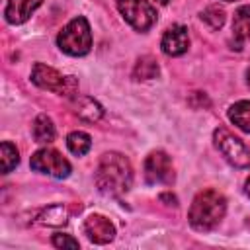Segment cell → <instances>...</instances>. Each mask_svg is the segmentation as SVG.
Masks as SVG:
<instances>
[{
    "mask_svg": "<svg viewBox=\"0 0 250 250\" xmlns=\"http://www.w3.org/2000/svg\"><path fill=\"white\" fill-rule=\"evenodd\" d=\"M133 170L129 160L119 152H107L100 158L96 170V186L102 193L121 195L131 188Z\"/></svg>",
    "mask_w": 250,
    "mask_h": 250,
    "instance_id": "cell-1",
    "label": "cell"
},
{
    "mask_svg": "<svg viewBox=\"0 0 250 250\" xmlns=\"http://www.w3.org/2000/svg\"><path fill=\"white\" fill-rule=\"evenodd\" d=\"M225 211H227V199L223 197V193H219L217 189H203L193 197L188 219L195 230L205 232L221 223Z\"/></svg>",
    "mask_w": 250,
    "mask_h": 250,
    "instance_id": "cell-2",
    "label": "cell"
},
{
    "mask_svg": "<svg viewBox=\"0 0 250 250\" xmlns=\"http://www.w3.org/2000/svg\"><path fill=\"white\" fill-rule=\"evenodd\" d=\"M57 43L66 55H72V57L86 55L92 47V31H90L86 18L78 16V18L70 20L59 33Z\"/></svg>",
    "mask_w": 250,
    "mask_h": 250,
    "instance_id": "cell-3",
    "label": "cell"
},
{
    "mask_svg": "<svg viewBox=\"0 0 250 250\" xmlns=\"http://www.w3.org/2000/svg\"><path fill=\"white\" fill-rule=\"evenodd\" d=\"M31 80L39 88L49 90V92H57L61 96H72L76 92V86H78L74 76H62L61 72H57L55 68H51V66H47L43 62H37L33 66Z\"/></svg>",
    "mask_w": 250,
    "mask_h": 250,
    "instance_id": "cell-4",
    "label": "cell"
},
{
    "mask_svg": "<svg viewBox=\"0 0 250 250\" xmlns=\"http://www.w3.org/2000/svg\"><path fill=\"white\" fill-rule=\"evenodd\" d=\"M213 139H215V145L217 148L221 150V154L236 168H248L250 166V150L246 148V145L234 137L229 129L225 127H217L215 133H213Z\"/></svg>",
    "mask_w": 250,
    "mask_h": 250,
    "instance_id": "cell-5",
    "label": "cell"
},
{
    "mask_svg": "<svg viewBox=\"0 0 250 250\" xmlns=\"http://www.w3.org/2000/svg\"><path fill=\"white\" fill-rule=\"evenodd\" d=\"M117 8L125 21L137 31H146L156 23V10L146 0H117Z\"/></svg>",
    "mask_w": 250,
    "mask_h": 250,
    "instance_id": "cell-6",
    "label": "cell"
},
{
    "mask_svg": "<svg viewBox=\"0 0 250 250\" xmlns=\"http://www.w3.org/2000/svg\"><path fill=\"white\" fill-rule=\"evenodd\" d=\"M31 168L35 172H43V174H49L53 178H66L70 174V164L68 160L57 152L55 148H41L37 150L31 160H29Z\"/></svg>",
    "mask_w": 250,
    "mask_h": 250,
    "instance_id": "cell-7",
    "label": "cell"
},
{
    "mask_svg": "<svg viewBox=\"0 0 250 250\" xmlns=\"http://www.w3.org/2000/svg\"><path fill=\"white\" fill-rule=\"evenodd\" d=\"M145 178L148 184H170L174 180L170 156L162 150L150 152L145 160Z\"/></svg>",
    "mask_w": 250,
    "mask_h": 250,
    "instance_id": "cell-8",
    "label": "cell"
},
{
    "mask_svg": "<svg viewBox=\"0 0 250 250\" xmlns=\"http://www.w3.org/2000/svg\"><path fill=\"white\" fill-rule=\"evenodd\" d=\"M84 232L86 236L96 244H107L115 236V229L104 215H90L84 221Z\"/></svg>",
    "mask_w": 250,
    "mask_h": 250,
    "instance_id": "cell-9",
    "label": "cell"
},
{
    "mask_svg": "<svg viewBox=\"0 0 250 250\" xmlns=\"http://www.w3.org/2000/svg\"><path fill=\"white\" fill-rule=\"evenodd\" d=\"M162 51L170 57H180L188 51L189 47V37H188V29L184 25H172L164 37H162Z\"/></svg>",
    "mask_w": 250,
    "mask_h": 250,
    "instance_id": "cell-10",
    "label": "cell"
},
{
    "mask_svg": "<svg viewBox=\"0 0 250 250\" xmlns=\"http://www.w3.org/2000/svg\"><path fill=\"white\" fill-rule=\"evenodd\" d=\"M43 0H8L6 8H4V16L8 23H23L25 20H29V16L41 6Z\"/></svg>",
    "mask_w": 250,
    "mask_h": 250,
    "instance_id": "cell-11",
    "label": "cell"
},
{
    "mask_svg": "<svg viewBox=\"0 0 250 250\" xmlns=\"http://www.w3.org/2000/svg\"><path fill=\"white\" fill-rule=\"evenodd\" d=\"M74 113H76L82 121L94 123V121H98V119L104 115V109H102V105H100L94 98L80 96V98H74Z\"/></svg>",
    "mask_w": 250,
    "mask_h": 250,
    "instance_id": "cell-12",
    "label": "cell"
},
{
    "mask_svg": "<svg viewBox=\"0 0 250 250\" xmlns=\"http://www.w3.org/2000/svg\"><path fill=\"white\" fill-rule=\"evenodd\" d=\"M232 33L238 43L250 39V6H240L232 18Z\"/></svg>",
    "mask_w": 250,
    "mask_h": 250,
    "instance_id": "cell-13",
    "label": "cell"
},
{
    "mask_svg": "<svg viewBox=\"0 0 250 250\" xmlns=\"http://www.w3.org/2000/svg\"><path fill=\"white\" fill-rule=\"evenodd\" d=\"M31 133H33V139L41 145L45 143H51L55 139V125L51 121V117L47 115H37L35 121H33V127H31Z\"/></svg>",
    "mask_w": 250,
    "mask_h": 250,
    "instance_id": "cell-14",
    "label": "cell"
},
{
    "mask_svg": "<svg viewBox=\"0 0 250 250\" xmlns=\"http://www.w3.org/2000/svg\"><path fill=\"white\" fill-rule=\"evenodd\" d=\"M229 117L238 129L250 133V100H242V102H236L234 105H230Z\"/></svg>",
    "mask_w": 250,
    "mask_h": 250,
    "instance_id": "cell-15",
    "label": "cell"
},
{
    "mask_svg": "<svg viewBox=\"0 0 250 250\" xmlns=\"http://www.w3.org/2000/svg\"><path fill=\"white\" fill-rule=\"evenodd\" d=\"M66 219H68L66 207H62V205H49L47 209L41 211L37 221L41 225H47V227H61V225L66 223Z\"/></svg>",
    "mask_w": 250,
    "mask_h": 250,
    "instance_id": "cell-16",
    "label": "cell"
},
{
    "mask_svg": "<svg viewBox=\"0 0 250 250\" xmlns=\"http://www.w3.org/2000/svg\"><path fill=\"white\" fill-rule=\"evenodd\" d=\"M66 146H68V150H70L72 154L82 156V154H86V152L90 150L92 139H90V135H86V133H82V131H74V133H70V135L66 137Z\"/></svg>",
    "mask_w": 250,
    "mask_h": 250,
    "instance_id": "cell-17",
    "label": "cell"
},
{
    "mask_svg": "<svg viewBox=\"0 0 250 250\" xmlns=\"http://www.w3.org/2000/svg\"><path fill=\"white\" fill-rule=\"evenodd\" d=\"M158 74V64L152 57H141L135 64V70H133V76L137 80H150Z\"/></svg>",
    "mask_w": 250,
    "mask_h": 250,
    "instance_id": "cell-18",
    "label": "cell"
},
{
    "mask_svg": "<svg viewBox=\"0 0 250 250\" xmlns=\"http://www.w3.org/2000/svg\"><path fill=\"white\" fill-rule=\"evenodd\" d=\"M18 162H20L18 148H16L12 143L4 141V143H2V172H4V174L12 172V168H16Z\"/></svg>",
    "mask_w": 250,
    "mask_h": 250,
    "instance_id": "cell-19",
    "label": "cell"
},
{
    "mask_svg": "<svg viewBox=\"0 0 250 250\" xmlns=\"http://www.w3.org/2000/svg\"><path fill=\"white\" fill-rule=\"evenodd\" d=\"M201 20L205 23H209V27L213 29H219L223 23H225V12L219 8V6H209L201 12Z\"/></svg>",
    "mask_w": 250,
    "mask_h": 250,
    "instance_id": "cell-20",
    "label": "cell"
},
{
    "mask_svg": "<svg viewBox=\"0 0 250 250\" xmlns=\"http://www.w3.org/2000/svg\"><path fill=\"white\" fill-rule=\"evenodd\" d=\"M53 244L57 248H78V240L72 238L70 234H55L53 236Z\"/></svg>",
    "mask_w": 250,
    "mask_h": 250,
    "instance_id": "cell-21",
    "label": "cell"
},
{
    "mask_svg": "<svg viewBox=\"0 0 250 250\" xmlns=\"http://www.w3.org/2000/svg\"><path fill=\"white\" fill-rule=\"evenodd\" d=\"M244 191H246V195L250 197V178L246 180V184H244Z\"/></svg>",
    "mask_w": 250,
    "mask_h": 250,
    "instance_id": "cell-22",
    "label": "cell"
},
{
    "mask_svg": "<svg viewBox=\"0 0 250 250\" xmlns=\"http://www.w3.org/2000/svg\"><path fill=\"white\" fill-rule=\"evenodd\" d=\"M246 78H248V86H250V68H248V72H246Z\"/></svg>",
    "mask_w": 250,
    "mask_h": 250,
    "instance_id": "cell-23",
    "label": "cell"
},
{
    "mask_svg": "<svg viewBox=\"0 0 250 250\" xmlns=\"http://www.w3.org/2000/svg\"><path fill=\"white\" fill-rule=\"evenodd\" d=\"M158 2H162V4H166V2H170V0H158Z\"/></svg>",
    "mask_w": 250,
    "mask_h": 250,
    "instance_id": "cell-24",
    "label": "cell"
},
{
    "mask_svg": "<svg viewBox=\"0 0 250 250\" xmlns=\"http://www.w3.org/2000/svg\"><path fill=\"white\" fill-rule=\"evenodd\" d=\"M227 2H230V0H227Z\"/></svg>",
    "mask_w": 250,
    "mask_h": 250,
    "instance_id": "cell-25",
    "label": "cell"
}]
</instances>
